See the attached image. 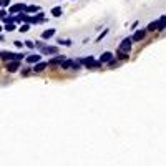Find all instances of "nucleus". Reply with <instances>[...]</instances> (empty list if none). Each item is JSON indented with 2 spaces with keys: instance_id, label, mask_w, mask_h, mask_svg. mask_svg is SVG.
I'll use <instances>...</instances> for the list:
<instances>
[{
  "instance_id": "obj_1",
  "label": "nucleus",
  "mask_w": 166,
  "mask_h": 166,
  "mask_svg": "<svg viewBox=\"0 0 166 166\" xmlns=\"http://www.w3.org/2000/svg\"><path fill=\"white\" fill-rule=\"evenodd\" d=\"M80 63V65H85L87 68H100L101 63L100 60H95L93 57H87V58H80V60H76Z\"/></svg>"
},
{
  "instance_id": "obj_2",
  "label": "nucleus",
  "mask_w": 166,
  "mask_h": 166,
  "mask_svg": "<svg viewBox=\"0 0 166 166\" xmlns=\"http://www.w3.org/2000/svg\"><path fill=\"white\" fill-rule=\"evenodd\" d=\"M0 58L5 61H10V60H18L22 61L23 60V53H13V52H0Z\"/></svg>"
},
{
  "instance_id": "obj_3",
  "label": "nucleus",
  "mask_w": 166,
  "mask_h": 166,
  "mask_svg": "<svg viewBox=\"0 0 166 166\" xmlns=\"http://www.w3.org/2000/svg\"><path fill=\"white\" fill-rule=\"evenodd\" d=\"M60 67H61L63 70H68V68L80 70V63H78V61H75V60H67V58H65V60H63V61L60 63Z\"/></svg>"
},
{
  "instance_id": "obj_4",
  "label": "nucleus",
  "mask_w": 166,
  "mask_h": 166,
  "mask_svg": "<svg viewBox=\"0 0 166 166\" xmlns=\"http://www.w3.org/2000/svg\"><path fill=\"white\" fill-rule=\"evenodd\" d=\"M5 68H7V72L15 73L17 70H20V61H18V60H10V61H5Z\"/></svg>"
},
{
  "instance_id": "obj_5",
  "label": "nucleus",
  "mask_w": 166,
  "mask_h": 166,
  "mask_svg": "<svg viewBox=\"0 0 166 166\" xmlns=\"http://www.w3.org/2000/svg\"><path fill=\"white\" fill-rule=\"evenodd\" d=\"M131 43H133V42H131V37H130V38H125L121 43H120L118 50L125 52V53H130V52H131Z\"/></svg>"
},
{
  "instance_id": "obj_6",
  "label": "nucleus",
  "mask_w": 166,
  "mask_h": 166,
  "mask_svg": "<svg viewBox=\"0 0 166 166\" xmlns=\"http://www.w3.org/2000/svg\"><path fill=\"white\" fill-rule=\"evenodd\" d=\"M144 35H146V30H138V32H135V35L131 37V42H141V40L144 38Z\"/></svg>"
},
{
  "instance_id": "obj_7",
  "label": "nucleus",
  "mask_w": 166,
  "mask_h": 166,
  "mask_svg": "<svg viewBox=\"0 0 166 166\" xmlns=\"http://www.w3.org/2000/svg\"><path fill=\"white\" fill-rule=\"evenodd\" d=\"M27 5L25 4H17L13 5V7H10V10H8V13H17V12H25Z\"/></svg>"
},
{
  "instance_id": "obj_8",
  "label": "nucleus",
  "mask_w": 166,
  "mask_h": 166,
  "mask_svg": "<svg viewBox=\"0 0 166 166\" xmlns=\"http://www.w3.org/2000/svg\"><path fill=\"white\" fill-rule=\"evenodd\" d=\"M63 60H65V57H63V55H57V57H53L52 60L47 61V65H60Z\"/></svg>"
},
{
  "instance_id": "obj_9",
  "label": "nucleus",
  "mask_w": 166,
  "mask_h": 166,
  "mask_svg": "<svg viewBox=\"0 0 166 166\" xmlns=\"http://www.w3.org/2000/svg\"><path fill=\"white\" fill-rule=\"evenodd\" d=\"M165 28H166V15H163L156 20V30H165Z\"/></svg>"
},
{
  "instance_id": "obj_10",
  "label": "nucleus",
  "mask_w": 166,
  "mask_h": 166,
  "mask_svg": "<svg viewBox=\"0 0 166 166\" xmlns=\"http://www.w3.org/2000/svg\"><path fill=\"white\" fill-rule=\"evenodd\" d=\"M45 68H47V61H37L35 67H32L33 72H43Z\"/></svg>"
},
{
  "instance_id": "obj_11",
  "label": "nucleus",
  "mask_w": 166,
  "mask_h": 166,
  "mask_svg": "<svg viewBox=\"0 0 166 166\" xmlns=\"http://www.w3.org/2000/svg\"><path fill=\"white\" fill-rule=\"evenodd\" d=\"M111 58H113V53H111V52H105V53L100 57V63H108Z\"/></svg>"
},
{
  "instance_id": "obj_12",
  "label": "nucleus",
  "mask_w": 166,
  "mask_h": 166,
  "mask_svg": "<svg viewBox=\"0 0 166 166\" xmlns=\"http://www.w3.org/2000/svg\"><path fill=\"white\" fill-rule=\"evenodd\" d=\"M42 53H58V48L50 47V45H43V47H42Z\"/></svg>"
},
{
  "instance_id": "obj_13",
  "label": "nucleus",
  "mask_w": 166,
  "mask_h": 166,
  "mask_svg": "<svg viewBox=\"0 0 166 166\" xmlns=\"http://www.w3.org/2000/svg\"><path fill=\"white\" fill-rule=\"evenodd\" d=\"M53 35H55V28H48V30H45V32H42V38H45V40L52 38Z\"/></svg>"
},
{
  "instance_id": "obj_14",
  "label": "nucleus",
  "mask_w": 166,
  "mask_h": 166,
  "mask_svg": "<svg viewBox=\"0 0 166 166\" xmlns=\"http://www.w3.org/2000/svg\"><path fill=\"white\" fill-rule=\"evenodd\" d=\"M37 61H40V55H28L27 57V63H30V65H33Z\"/></svg>"
},
{
  "instance_id": "obj_15",
  "label": "nucleus",
  "mask_w": 166,
  "mask_h": 166,
  "mask_svg": "<svg viewBox=\"0 0 166 166\" xmlns=\"http://www.w3.org/2000/svg\"><path fill=\"white\" fill-rule=\"evenodd\" d=\"M57 43L58 45H63V47H72V40H68V38H65V40H57Z\"/></svg>"
},
{
  "instance_id": "obj_16",
  "label": "nucleus",
  "mask_w": 166,
  "mask_h": 166,
  "mask_svg": "<svg viewBox=\"0 0 166 166\" xmlns=\"http://www.w3.org/2000/svg\"><path fill=\"white\" fill-rule=\"evenodd\" d=\"M61 13H63L61 7H53V8H52V15H53V17H60Z\"/></svg>"
},
{
  "instance_id": "obj_17",
  "label": "nucleus",
  "mask_w": 166,
  "mask_h": 166,
  "mask_svg": "<svg viewBox=\"0 0 166 166\" xmlns=\"http://www.w3.org/2000/svg\"><path fill=\"white\" fill-rule=\"evenodd\" d=\"M38 10H40V7H37V5H30V7L25 8L27 13H33V12H38Z\"/></svg>"
},
{
  "instance_id": "obj_18",
  "label": "nucleus",
  "mask_w": 166,
  "mask_h": 166,
  "mask_svg": "<svg viewBox=\"0 0 166 166\" xmlns=\"http://www.w3.org/2000/svg\"><path fill=\"white\" fill-rule=\"evenodd\" d=\"M118 58H120L121 61L128 60V53H125V52H120V50H118Z\"/></svg>"
},
{
  "instance_id": "obj_19",
  "label": "nucleus",
  "mask_w": 166,
  "mask_h": 166,
  "mask_svg": "<svg viewBox=\"0 0 166 166\" xmlns=\"http://www.w3.org/2000/svg\"><path fill=\"white\" fill-rule=\"evenodd\" d=\"M7 32H13L15 30V23H5V27H4Z\"/></svg>"
},
{
  "instance_id": "obj_20",
  "label": "nucleus",
  "mask_w": 166,
  "mask_h": 166,
  "mask_svg": "<svg viewBox=\"0 0 166 166\" xmlns=\"http://www.w3.org/2000/svg\"><path fill=\"white\" fill-rule=\"evenodd\" d=\"M146 30H148V32L156 30V20H155V22H150V23H148V28H146Z\"/></svg>"
},
{
  "instance_id": "obj_21",
  "label": "nucleus",
  "mask_w": 166,
  "mask_h": 166,
  "mask_svg": "<svg viewBox=\"0 0 166 166\" xmlns=\"http://www.w3.org/2000/svg\"><path fill=\"white\" fill-rule=\"evenodd\" d=\"M28 30H30V23H23V25L20 27V32H22V33L28 32Z\"/></svg>"
},
{
  "instance_id": "obj_22",
  "label": "nucleus",
  "mask_w": 166,
  "mask_h": 166,
  "mask_svg": "<svg viewBox=\"0 0 166 166\" xmlns=\"http://www.w3.org/2000/svg\"><path fill=\"white\" fill-rule=\"evenodd\" d=\"M106 33H108V30H105V32L101 33V35H98V38H96V42H98V43H100L101 40H103V38H105V37H106Z\"/></svg>"
},
{
  "instance_id": "obj_23",
  "label": "nucleus",
  "mask_w": 166,
  "mask_h": 166,
  "mask_svg": "<svg viewBox=\"0 0 166 166\" xmlns=\"http://www.w3.org/2000/svg\"><path fill=\"white\" fill-rule=\"evenodd\" d=\"M25 45L30 48V50H33V48H35V43H33L32 40H27V42H25Z\"/></svg>"
},
{
  "instance_id": "obj_24",
  "label": "nucleus",
  "mask_w": 166,
  "mask_h": 166,
  "mask_svg": "<svg viewBox=\"0 0 166 166\" xmlns=\"http://www.w3.org/2000/svg\"><path fill=\"white\" fill-rule=\"evenodd\" d=\"M20 73H22L23 76H27V75H30V73H32V68H23Z\"/></svg>"
},
{
  "instance_id": "obj_25",
  "label": "nucleus",
  "mask_w": 166,
  "mask_h": 166,
  "mask_svg": "<svg viewBox=\"0 0 166 166\" xmlns=\"http://www.w3.org/2000/svg\"><path fill=\"white\" fill-rule=\"evenodd\" d=\"M108 65H110V67H111V68H115V67H116V65H118V61H116V60H113V58H111V60H110V61H108Z\"/></svg>"
},
{
  "instance_id": "obj_26",
  "label": "nucleus",
  "mask_w": 166,
  "mask_h": 166,
  "mask_svg": "<svg viewBox=\"0 0 166 166\" xmlns=\"http://www.w3.org/2000/svg\"><path fill=\"white\" fill-rule=\"evenodd\" d=\"M13 45H15V47H18V48H22V47H23V43L20 42V40H15V42H13Z\"/></svg>"
},
{
  "instance_id": "obj_27",
  "label": "nucleus",
  "mask_w": 166,
  "mask_h": 166,
  "mask_svg": "<svg viewBox=\"0 0 166 166\" xmlns=\"http://www.w3.org/2000/svg\"><path fill=\"white\" fill-rule=\"evenodd\" d=\"M0 2H2V5H4V7H7V5L10 4V0H0Z\"/></svg>"
},
{
  "instance_id": "obj_28",
  "label": "nucleus",
  "mask_w": 166,
  "mask_h": 166,
  "mask_svg": "<svg viewBox=\"0 0 166 166\" xmlns=\"http://www.w3.org/2000/svg\"><path fill=\"white\" fill-rule=\"evenodd\" d=\"M5 13H7L5 10H0V18H4V17H5Z\"/></svg>"
},
{
  "instance_id": "obj_29",
  "label": "nucleus",
  "mask_w": 166,
  "mask_h": 166,
  "mask_svg": "<svg viewBox=\"0 0 166 166\" xmlns=\"http://www.w3.org/2000/svg\"><path fill=\"white\" fill-rule=\"evenodd\" d=\"M0 42H4V37H2V35H0Z\"/></svg>"
},
{
  "instance_id": "obj_30",
  "label": "nucleus",
  "mask_w": 166,
  "mask_h": 166,
  "mask_svg": "<svg viewBox=\"0 0 166 166\" xmlns=\"http://www.w3.org/2000/svg\"><path fill=\"white\" fill-rule=\"evenodd\" d=\"M2 28H4V27H0V32H2Z\"/></svg>"
},
{
  "instance_id": "obj_31",
  "label": "nucleus",
  "mask_w": 166,
  "mask_h": 166,
  "mask_svg": "<svg viewBox=\"0 0 166 166\" xmlns=\"http://www.w3.org/2000/svg\"><path fill=\"white\" fill-rule=\"evenodd\" d=\"M0 5H2V2H0Z\"/></svg>"
}]
</instances>
